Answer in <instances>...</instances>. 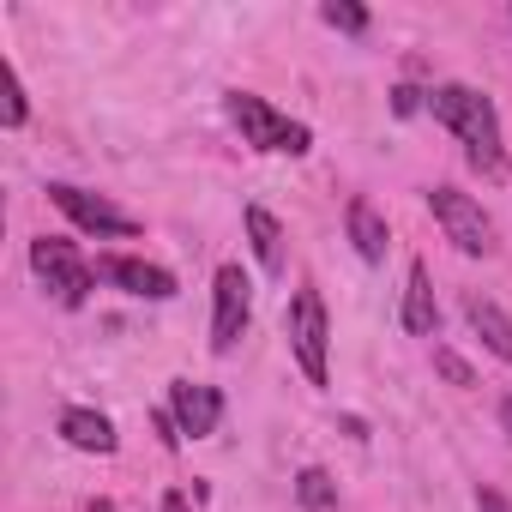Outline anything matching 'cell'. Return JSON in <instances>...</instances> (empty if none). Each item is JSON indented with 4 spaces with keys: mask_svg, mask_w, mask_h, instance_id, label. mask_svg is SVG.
<instances>
[{
    "mask_svg": "<svg viewBox=\"0 0 512 512\" xmlns=\"http://www.w3.org/2000/svg\"><path fill=\"white\" fill-rule=\"evenodd\" d=\"M428 115L464 145V163L482 175V181H500L506 175V133H500V109H494V97L488 91H476V85H434L428 91Z\"/></svg>",
    "mask_w": 512,
    "mask_h": 512,
    "instance_id": "cell-1",
    "label": "cell"
},
{
    "mask_svg": "<svg viewBox=\"0 0 512 512\" xmlns=\"http://www.w3.org/2000/svg\"><path fill=\"white\" fill-rule=\"evenodd\" d=\"M223 109H229L241 145H253L260 157H308V151H314V127L296 121V115H284V109L266 103L260 91H229Z\"/></svg>",
    "mask_w": 512,
    "mask_h": 512,
    "instance_id": "cell-2",
    "label": "cell"
},
{
    "mask_svg": "<svg viewBox=\"0 0 512 512\" xmlns=\"http://www.w3.org/2000/svg\"><path fill=\"white\" fill-rule=\"evenodd\" d=\"M284 338H290V356L302 368L308 386H326L332 380V320H326V302L314 284H302L284 308Z\"/></svg>",
    "mask_w": 512,
    "mask_h": 512,
    "instance_id": "cell-3",
    "label": "cell"
},
{
    "mask_svg": "<svg viewBox=\"0 0 512 512\" xmlns=\"http://www.w3.org/2000/svg\"><path fill=\"white\" fill-rule=\"evenodd\" d=\"M31 272H37V284L67 308V314H79L85 302H91V290H97V266L79 253V241H67V235H37L31 241Z\"/></svg>",
    "mask_w": 512,
    "mask_h": 512,
    "instance_id": "cell-4",
    "label": "cell"
},
{
    "mask_svg": "<svg viewBox=\"0 0 512 512\" xmlns=\"http://www.w3.org/2000/svg\"><path fill=\"white\" fill-rule=\"evenodd\" d=\"M428 211H434L440 235L464 253V260H488V253L500 247L494 217L482 211V199H476V193H464V187H452V181H434V187H428Z\"/></svg>",
    "mask_w": 512,
    "mask_h": 512,
    "instance_id": "cell-5",
    "label": "cell"
},
{
    "mask_svg": "<svg viewBox=\"0 0 512 512\" xmlns=\"http://www.w3.org/2000/svg\"><path fill=\"white\" fill-rule=\"evenodd\" d=\"M247 326H253V278L235 260H223L211 272V356H235Z\"/></svg>",
    "mask_w": 512,
    "mask_h": 512,
    "instance_id": "cell-6",
    "label": "cell"
},
{
    "mask_svg": "<svg viewBox=\"0 0 512 512\" xmlns=\"http://www.w3.org/2000/svg\"><path fill=\"white\" fill-rule=\"evenodd\" d=\"M49 205H55L73 229H85V235H97V241H133V235H139V217H127L109 193H85V187H73V181H49Z\"/></svg>",
    "mask_w": 512,
    "mask_h": 512,
    "instance_id": "cell-7",
    "label": "cell"
},
{
    "mask_svg": "<svg viewBox=\"0 0 512 512\" xmlns=\"http://www.w3.org/2000/svg\"><path fill=\"white\" fill-rule=\"evenodd\" d=\"M97 278L115 284V290L133 296V302H175V290H181L169 266H157V260H133V253H103V260H97Z\"/></svg>",
    "mask_w": 512,
    "mask_h": 512,
    "instance_id": "cell-8",
    "label": "cell"
},
{
    "mask_svg": "<svg viewBox=\"0 0 512 512\" xmlns=\"http://www.w3.org/2000/svg\"><path fill=\"white\" fill-rule=\"evenodd\" d=\"M169 416H175L181 440H211L223 422V392L205 380H169Z\"/></svg>",
    "mask_w": 512,
    "mask_h": 512,
    "instance_id": "cell-9",
    "label": "cell"
},
{
    "mask_svg": "<svg viewBox=\"0 0 512 512\" xmlns=\"http://www.w3.org/2000/svg\"><path fill=\"white\" fill-rule=\"evenodd\" d=\"M241 229H247V241H253V260H260V272L266 278H284L290 272V235H284V223H278V211H266V205H247L241 211Z\"/></svg>",
    "mask_w": 512,
    "mask_h": 512,
    "instance_id": "cell-10",
    "label": "cell"
},
{
    "mask_svg": "<svg viewBox=\"0 0 512 512\" xmlns=\"http://www.w3.org/2000/svg\"><path fill=\"white\" fill-rule=\"evenodd\" d=\"M398 326H404L410 338H434V332H440V302H434V278H428V266H422V260H410V272H404Z\"/></svg>",
    "mask_w": 512,
    "mask_h": 512,
    "instance_id": "cell-11",
    "label": "cell"
},
{
    "mask_svg": "<svg viewBox=\"0 0 512 512\" xmlns=\"http://www.w3.org/2000/svg\"><path fill=\"white\" fill-rule=\"evenodd\" d=\"M61 440H67L73 452H91V458H115V452H121L115 422H109L103 410H85V404H67V410H61Z\"/></svg>",
    "mask_w": 512,
    "mask_h": 512,
    "instance_id": "cell-12",
    "label": "cell"
},
{
    "mask_svg": "<svg viewBox=\"0 0 512 512\" xmlns=\"http://www.w3.org/2000/svg\"><path fill=\"white\" fill-rule=\"evenodd\" d=\"M458 308H464V326L482 338V350L500 356V362H512V314H506L494 296H482V290H470Z\"/></svg>",
    "mask_w": 512,
    "mask_h": 512,
    "instance_id": "cell-13",
    "label": "cell"
},
{
    "mask_svg": "<svg viewBox=\"0 0 512 512\" xmlns=\"http://www.w3.org/2000/svg\"><path fill=\"white\" fill-rule=\"evenodd\" d=\"M344 229H350V247L362 253L368 266H380V260H386L392 229H386V217H380V205H374V199H362V193H356V199L344 205Z\"/></svg>",
    "mask_w": 512,
    "mask_h": 512,
    "instance_id": "cell-14",
    "label": "cell"
},
{
    "mask_svg": "<svg viewBox=\"0 0 512 512\" xmlns=\"http://www.w3.org/2000/svg\"><path fill=\"white\" fill-rule=\"evenodd\" d=\"M31 121V97H25V79H19V67L0 55V127L7 133H19Z\"/></svg>",
    "mask_w": 512,
    "mask_h": 512,
    "instance_id": "cell-15",
    "label": "cell"
},
{
    "mask_svg": "<svg viewBox=\"0 0 512 512\" xmlns=\"http://www.w3.org/2000/svg\"><path fill=\"white\" fill-rule=\"evenodd\" d=\"M296 500H302V512H338V482H332V470H326V464H302V470H296Z\"/></svg>",
    "mask_w": 512,
    "mask_h": 512,
    "instance_id": "cell-16",
    "label": "cell"
},
{
    "mask_svg": "<svg viewBox=\"0 0 512 512\" xmlns=\"http://www.w3.org/2000/svg\"><path fill=\"white\" fill-rule=\"evenodd\" d=\"M320 25H332V31H344V37H368L374 13L356 7V0H326V7H320Z\"/></svg>",
    "mask_w": 512,
    "mask_h": 512,
    "instance_id": "cell-17",
    "label": "cell"
},
{
    "mask_svg": "<svg viewBox=\"0 0 512 512\" xmlns=\"http://www.w3.org/2000/svg\"><path fill=\"white\" fill-rule=\"evenodd\" d=\"M434 374H440L446 386H458V392H470V386H476V368H470L458 350H446V344H434Z\"/></svg>",
    "mask_w": 512,
    "mask_h": 512,
    "instance_id": "cell-18",
    "label": "cell"
},
{
    "mask_svg": "<svg viewBox=\"0 0 512 512\" xmlns=\"http://www.w3.org/2000/svg\"><path fill=\"white\" fill-rule=\"evenodd\" d=\"M416 109H428V91H416V85H398V91H392V115H416Z\"/></svg>",
    "mask_w": 512,
    "mask_h": 512,
    "instance_id": "cell-19",
    "label": "cell"
},
{
    "mask_svg": "<svg viewBox=\"0 0 512 512\" xmlns=\"http://www.w3.org/2000/svg\"><path fill=\"white\" fill-rule=\"evenodd\" d=\"M476 512H512V500L500 488H476Z\"/></svg>",
    "mask_w": 512,
    "mask_h": 512,
    "instance_id": "cell-20",
    "label": "cell"
},
{
    "mask_svg": "<svg viewBox=\"0 0 512 512\" xmlns=\"http://www.w3.org/2000/svg\"><path fill=\"white\" fill-rule=\"evenodd\" d=\"M163 512H193V500H187L181 488H169V494H163Z\"/></svg>",
    "mask_w": 512,
    "mask_h": 512,
    "instance_id": "cell-21",
    "label": "cell"
},
{
    "mask_svg": "<svg viewBox=\"0 0 512 512\" xmlns=\"http://www.w3.org/2000/svg\"><path fill=\"white\" fill-rule=\"evenodd\" d=\"M494 416H500V434H506V440H512V392H506V398H500V410H494Z\"/></svg>",
    "mask_w": 512,
    "mask_h": 512,
    "instance_id": "cell-22",
    "label": "cell"
},
{
    "mask_svg": "<svg viewBox=\"0 0 512 512\" xmlns=\"http://www.w3.org/2000/svg\"><path fill=\"white\" fill-rule=\"evenodd\" d=\"M85 512H115V506H109V500H91V506H85Z\"/></svg>",
    "mask_w": 512,
    "mask_h": 512,
    "instance_id": "cell-23",
    "label": "cell"
}]
</instances>
